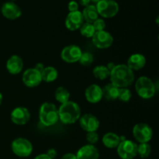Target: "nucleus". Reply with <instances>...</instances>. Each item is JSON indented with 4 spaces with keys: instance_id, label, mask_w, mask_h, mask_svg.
Returning <instances> with one entry per match:
<instances>
[{
    "instance_id": "nucleus-1",
    "label": "nucleus",
    "mask_w": 159,
    "mask_h": 159,
    "mask_svg": "<svg viewBox=\"0 0 159 159\" xmlns=\"http://www.w3.org/2000/svg\"><path fill=\"white\" fill-rule=\"evenodd\" d=\"M110 80L117 88H127L134 81V74L127 65H117L110 71Z\"/></svg>"
},
{
    "instance_id": "nucleus-2",
    "label": "nucleus",
    "mask_w": 159,
    "mask_h": 159,
    "mask_svg": "<svg viewBox=\"0 0 159 159\" xmlns=\"http://www.w3.org/2000/svg\"><path fill=\"white\" fill-rule=\"evenodd\" d=\"M58 116L62 124H75L81 116L80 107L75 102L70 100L62 103L58 109Z\"/></svg>"
},
{
    "instance_id": "nucleus-3",
    "label": "nucleus",
    "mask_w": 159,
    "mask_h": 159,
    "mask_svg": "<svg viewBox=\"0 0 159 159\" xmlns=\"http://www.w3.org/2000/svg\"><path fill=\"white\" fill-rule=\"evenodd\" d=\"M40 122L46 127H51L59 120L58 109L52 102H43L39 110Z\"/></svg>"
},
{
    "instance_id": "nucleus-4",
    "label": "nucleus",
    "mask_w": 159,
    "mask_h": 159,
    "mask_svg": "<svg viewBox=\"0 0 159 159\" xmlns=\"http://www.w3.org/2000/svg\"><path fill=\"white\" fill-rule=\"evenodd\" d=\"M135 90L138 96L144 99L153 97L155 94V85L152 80L146 76L138 78L135 82Z\"/></svg>"
},
{
    "instance_id": "nucleus-5",
    "label": "nucleus",
    "mask_w": 159,
    "mask_h": 159,
    "mask_svg": "<svg viewBox=\"0 0 159 159\" xmlns=\"http://www.w3.org/2000/svg\"><path fill=\"white\" fill-rule=\"evenodd\" d=\"M11 148L14 155L20 158H26L33 152V145L29 140L23 138H16L11 144Z\"/></svg>"
},
{
    "instance_id": "nucleus-6",
    "label": "nucleus",
    "mask_w": 159,
    "mask_h": 159,
    "mask_svg": "<svg viewBox=\"0 0 159 159\" xmlns=\"http://www.w3.org/2000/svg\"><path fill=\"white\" fill-rule=\"evenodd\" d=\"M96 7L99 15L103 18H112L119 12V5L114 0H100Z\"/></svg>"
},
{
    "instance_id": "nucleus-7",
    "label": "nucleus",
    "mask_w": 159,
    "mask_h": 159,
    "mask_svg": "<svg viewBox=\"0 0 159 159\" xmlns=\"http://www.w3.org/2000/svg\"><path fill=\"white\" fill-rule=\"evenodd\" d=\"M133 136L140 144L148 143L153 137V130L148 124L138 123L133 128Z\"/></svg>"
},
{
    "instance_id": "nucleus-8",
    "label": "nucleus",
    "mask_w": 159,
    "mask_h": 159,
    "mask_svg": "<svg viewBox=\"0 0 159 159\" xmlns=\"http://www.w3.org/2000/svg\"><path fill=\"white\" fill-rule=\"evenodd\" d=\"M117 154L122 159H134L138 155V144L130 140H124L119 144Z\"/></svg>"
},
{
    "instance_id": "nucleus-9",
    "label": "nucleus",
    "mask_w": 159,
    "mask_h": 159,
    "mask_svg": "<svg viewBox=\"0 0 159 159\" xmlns=\"http://www.w3.org/2000/svg\"><path fill=\"white\" fill-rule=\"evenodd\" d=\"M92 40L95 46L99 49H107L113 43V37L106 30L97 31L92 37Z\"/></svg>"
},
{
    "instance_id": "nucleus-10",
    "label": "nucleus",
    "mask_w": 159,
    "mask_h": 159,
    "mask_svg": "<svg viewBox=\"0 0 159 159\" xmlns=\"http://www.w3.org/2000/svg\"><path fill=\"white\" fill-rule=\"evenodd\" d=\"M82 53V50L77 45H68L62 49L61 57L66 63L72 64L79 61Z\"/></svg>"
},
{
    "instance_id": "nucleus-11",
    "label": "nucleus",
    "mask_w": 159,
    "mask_h": 159,
    "mask_svg": "<svg viewBox=\"0 0 159 159\" xmlns=\"http://www.w3.org/2000/svg\"><path fill=\"white\" fill-rule=\"evenodd\" d=\"M22 80L26 86L29 88H34L41 83V75L34 68H28L23 72Z\"/></svg>"
},
{
    "instance_id": "nucleus-12",
    "label": "nucleus",
    "mask_w": 159,
    "mask_h": 159,
    "mask_svg": "<svg viewBox=\"0 0 159 159\" xmlns=\"http://www.w3.org/2000/svg\"><path fill=\"white\" fill-rule=\"evenodd\" d=\"M79 124L82 130L89 132L97 131L99 127V120L96 116L91 113H86L79 118Z\"/></svg>"
},
{
    "instance_id": "nucleus-13",
    "label": "nucleus",
    "mask_w": 159,
    "mask_h": 159,
    "mask_svg": "<svg viewBox=\"0 0 159 159\" xmlns=\"http://www.w3.org/2000/svg\"><path fill=\"white\" fill-rule=\"evenodd\" d=\"M10 119L16 125H25L30 119V113L26 107H16L11 113Z\"/></svg>"
},
{
    "instance_id": "nucleus-14",
    "label": "nucleus",
    "mask_w": 159,
    "mask_h": 159,
    "mask_svg": "<svg viewBox=\"0 0 159 159\" xmlns=\"http://www.w3.org/2000/svg\"><path fill=\"white\" fill-rule=\"evenodd\" d=\"M84 23L82 12L75 11L70 12L65 19V26L68 30L71 31H75L79 30Z\"/></svg>"
},
{
    "instance_id": "nucleus-15",
    "label": "nucleus",
    "mask_w": 159,
    "mask_h": 159,
    "mask_svg": "<svg viewBox=\"0 0 159 159\" xmlns=\"http://www.w3.org/2000/svg\"><path fill=\"white\" fill-rule=\"evenodd\" d=\"M2 14L8 20H14L21 16V9L13 2H7L4 3L1 9Z\"/></svg>"
},
{
    "instance_id": "nucleus-16",
    "label": "nucleus",
    "mask_w": 159,
    "mask_h": 159,
    "mask_svg": "<svg viewBox=\"0 0 159 159\" xmlns=\"http://www.w3.org/2000/svg\"><path fill=\"white\" fill-rule=\"evenodd\" d=\"M85 96L90 103H97L102 99V89L97 84H92L85 89Z\"/></svg>"
},
{
    "instance_id": "nucleus-17",
    "label": "nucleus",
    "mask_w": 159,
    "mask_h": 159,
    "mask_svg": "<svg viewBox=\"0 0 159 159\" xmlns=\"http://www.w3.org/2000/svg\"><path fill=\"white\" fill-rule=\"evenodd\" d=\"M76 157L77 159H99V152L96 146L89 144L78 151Z\"/></svg>"
},
{
    "instance_id": "nucleus-18",
    "label": "nucleus",
    "mask_w": 159,
    "mask_h": 159,
    "mask_svg": "<svg viewBox=\"0 0 159 159\" xmlns=\"http://www.w3.org/2000/svg\"><path fill=\"white\" fill-rule=\"evenodd\" d=\"M23 68V61L19 55L11 56L6 61V69L11 75L20 73Z\"/></svg>"
},
{
    "instance_id": "nucleus-19",
    "label": "nucleus",
    "mask_w": 159,
    "mask_h": 159,
    "mask_svg": "<svg viewBox=\"0 0 159 159\" xmlns=\"http://www.w3.org/2000/svg\"><path fill=\"white\" fill-rule=\"evenodd\" d=\"M146 64V58L143 54L136 53L130 56L127 60V67L132 71H139L142 69Z\"/></svg>"
},
{
    "instance_id": "nucleus-20",
    "label": "nucleus",
    "mask_w": 159,
    "mask_h": 159,
    "mask_svg": "<svg viewBox=\"0 0 159 159\" xmlns=\"http://www.w3.org/2000/svg\"><path fill=\"white\" fill-rule=\"evenodd\" d=\"M102 144L108 148H116L120 143V138L119 135L113 132H108L102 137Z\"/></svg>"
},
{
    "instance_id": "nucleus-21",
    "label": "nucleus",
    "mask_w": 159,
    "mask_h": 159,
    "mask_svg": "<svg viewBox=\"0 0 159 159\" xmlns=\"http://www.w3.org/2000/svg\"><path fill=\"white\" fill-rule=\"evenodd\" d=\"M82 15L83 20L86 23H93L95 20L99 18V13H98L96 6H93V5H89L85 6L82 12Z\"/></svg>"
},
{
    "instance_id": "nucleus-22",
    "label": "nucleus",
    "mask_w": 159,
    "mask_h": 159,
    "mask_svg": "<svg viewBox=\"0 0 159 159\" xmlns=\"http://www.w3.org/2000/svg\"><path fill=\"white\" fill-rule=\"evenodd\" d=\"M119 88L115 86L111 82L104 86L102 89V97L108 101H114L117 99Z\"/></svg>"
},
{
    "instance_id": "nucleus-23",
    "label": "nucleus",
    "mask_w": 159,
    "mask_h": 159,
    "mask_svg": "<svg viewBox=\"0 0 159 159\" xmlns=\"http://www.w3.org/2000/svg\"><path fill=\"white\" fill-rule=\"evenodd\" d=\"M41 79L42 81L45 82H52L57 79L58 73L57 69L52 66L45 67L43 71L41 72Z\"/></svg>"
},
{
    "instance_id": "nucleus-24",
    "label": "nucleus",
    "mask_w": 159,
    "mask_h": 159,
    "mask_svg": "<svg viewBox=\"0 0 159 159\" xmlns=\"http://www.w3.org/2000/svg\"><path fill=\"white\" fill-rule=\"evenodd\" d=\"M54 97L56 100L60 103H65V102L69 101L70 98V93L67 89L65 87L60 86L57 88L54 93Z\"/></svg>"
},
{
    "instance_id": "nucleus-25",
    "label": "nucleus",
    "mask_w": 159,
    "mask_h": 159,
    "mask_svg": "<svg viewBox=\"0 0 159 159\" xmlns=\"http://www.w3.org/2000/svg\"><path fill=\"white\" fill-rule=\"evenodd\" d=\"M93 73L95 78L99 80H105L108 79L110 75V71H109L107 66H104V65H98L95 67Z\"/></svg>"
},
{
    "instance_id": "nucleus-26",
    "label": "nucleus",
    "mask_w": 159,
    "mask_h": 159,
    "mask_svg": "<svg viewBox=\"0 0 159 159\" xmlns=\"http://www.w3.org/2000/svg\"><path fill=\"white\" fill-rule=\"evenodd\" d=\"M80 33L83 37H87V38H92L94 34L96 33L94 27H93V23H83L81 27L79 28Z\"/></svg>"
},
{
    "instance_id": "nucleus-27",
    "label": "nucleus",
    "mask_w": 159,
    "mask_h": 159,
    "mask_svg": "<svg viewBox=\"0 0 159 159\" xmlns=\"http://www.w3.org/2000/svg\"><path fill=\"white\" fill-rule=\"evenodd\" d=\"M152 152V148L148 143H141L138 145V155L141 158H148Z\"/></svg>"
},
{
    "instance_id": "nucleus-28",
    "label": "nucleus",
    "mask_w": 159,
    "mask_h": 159,
    "mask_svg": "<svg viewBox=\"0 0 159 159\" xmlns=\"http://www.w3.org/2000/svg\"><path fill=\"white\" fill-rule=\"evenodd\" d=\"M132 97L131 91L128 88H119L117 99L124 102H129Z\"/></svg>"
},
{
    "instance_id": "nucleus-29",
    "label": "nucleus",
    "mask_w": 159,
    "mask_h": 159,
    "mask_svg": "<svg viewBox=\"0 0 159 159\" xmlns=\"http://www.w3.org/2000/svg\"><path fill=\"white\" fill-rule=\"evenodd\" d=\"M94 61L93 55L89 52H82L79 61L83 66H89Z\"/></svg>"
},
{
    "instance_id": "nucleus-30",
    "label": "nucleus",
    "mask_w": 159,
    "mask_h": 159,
    "mask_svg": "<svg viewBox=\"0 0 159 159\" xmlns=\"http://www.w3.org/2000/svg\"><path fill=\"white\" fill-rule=\"evenodd\" d=\"M93 27H94L95 30L96 32L97 31H102V30H105L106 28V23L102 19L98 18L97 20H95L94 22L93 23Z\"/></svg>"
},
{
    "instance_id": "nucleus-31",
    "label": "nucleus",
    "mask_w": 159,
    "mask_h": 159,
    "mask_svg": "<svg viewBox=\"0 0 159 159\" xmlns=\"http://www.w3.org/2000/svg\"><path fill=\"white\" fill-rule=\"evenodd\" d=\"M86 140L89 144L94 145L95 144L98 142L99 141V134L96 133V131L94 132H89L86 134Z\"/></svg>"
},
{
    "instance_id": "nucleus-32",
    "label": "nucleus",
    "mask_w": 159,
    "mask_h": 159,
    "mask_svg": "<svg viewBox=\"0 0 159 159\" xmlns=\"http://www.w3.org/2000/svg\"><path fill=\"white\" fill-rule=\"evenodd\" d=\"M68 10L70 12H75L79 10V4L76 1H71L68 3Z\"/></svg>"
},
{
    "instance_id": "nucleus-33",
    "label": "nucleus",
    "mask_w": 159,
    "mask_h": 159,
    "mask_svg": "<svg viewBox=\"0 0 159 159\" xmlns=\"http://www.w3.org/2000/svg\"><path fill=\"white\" fill-rule=\"evenodd\" d=\"M46 154H47V155H48V157H50V158H51V159H54L56 158V157H57V151H56L54 148L48 149Z\"/></svg>"
},
{
    "instance_id": "nucleus-34",
    "label": "nucleus",
    "mask_w": 159,
    "mask_h": 159,
    "mask_svg": "<svg viewBox=\"0 0 159 159\" xmlns=\"http://www.w3.org/2000/svg\"><path fill=\"white\" fill-rule=\"evenodd\" d=\"M61 159H77L76 155L73 153H66L61 157Z\"/></svg>"
},
{
    "instance_id": "nucleus-35",
    "label": "nucleus",
    "mask_w": 159,
    "mask_h": 159,
    "mask_svg": "<svg viewBox=\"0 0 159 159\" xmlns=\"http://www.w3.org/2000/svg\"><path fill=\"white\" fill-rule=\"evenodd\" d=\"M44 68H45L44 65H43L42 63H37V65H35V67H34V68H35V69L37 70V71H39V72L40 73V74H41L42 71H43Z\"/></svg>"
},
{
    "instance_id": "nucleus-36",
    "label": "nucleus",
    "mask_w": 159,
    "mask_h": 159,
    "mask_svg": "<svg viewBox=\"0 0 159 159\" xmlns=\"http://www.w3.org/2000/svg\"><path fill=\"white\" fill-rule=\"evenodd\" d=\"M34 159H51L50 157H48L47 155V154H40V155H38L37 156H36Z\"/></svg>"
},
{
    "instance_id": "nucleus-37",
    "label": "nucleus",
    "mask_w": 159,
    "mask_h": 159,
    "mask_svg": "<svg viewBox=\"0 0 159 159\" xmlns=\"http://www.w3.org/2000/svg\"><path fill=\"white\" fill-rule=\"evenodd\" d=\"M90 2H91V0H79V4L81 5V6H89V5H90Z\"/></svg>"
},
{
    "instance_id": "nucleus-38",
    "label": "nucleus",
    "mask_w": 159,
    "mask_h": 159,
    "mask_svg": "<svg viewBox=\"0 0 159 159\" xmlns=\"http://www.w3.org/2000/svg\"><path fill=\"white\" fill-rule=\"evenodd\" d=\"M115 66H116V65H115L114 63H113V62H110V63H109L108 65H107V68H108L109 71H111L112 70H113V68H114V67H115Z\"/></svg>"
},
{
    "instance_id": "nucleus-39",
    "label": "nucleus",
    "mask_w": 159,
    "mask_h": 159,
    "mask_svg": "<svg viewBox=\"0 0 159 159\" xmlns=\"http://www.w3.org/2000/svg\"><path fill=\"white\" fill-rule=\"evenodd\" d=\"M2 102V93H0V105H1Z\"/></svg>"
},
{
    "instance_id": "nucleus-40",
    "label": "nucleus",
    "mask_w": 159,
    "mask_h": 159,
    "mask_svg": "<svg viewBox=\"0 0 159 159\" xmlns=\"http://www.w3.org/2000/svg\"><path fill=\"white\" fill-rule=\"evenodd\" d=\"M92 2H99L100 0H91Z\"/></svg>"
},
{
    "instance_id": "nucleus-41",
    "label": "nucleus",
    "mask_w": 159,
    "mask_h": 159,
    "mask_svg": "<svg viewBox=\"0 0 159 159\" xmlns=\"http://www.w3.org/2000/svg\"><path fill=\"white\" fill-rule=\"evenodd\" d=\"M12 1H15V0H12Z\"/></svg>"
}]
</instances>
